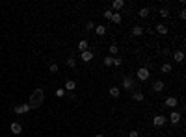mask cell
Segmentation results:
<instances>
[{
  "instance_id": "cell-32",
  "label": "cell",
  "mask_w": 186,
  "mask_h": 137,
  "mask_svg": "<svg viewBox=\"0 0 186 137\" xmlns=\"http://www.w3.org/2000/svg\"><path fill=\"white\" fill-rule=\"evenodd\" d=\"M179 19H180V20H184V19H186V11H184V10H180V13H179Z\"/></svg>"
},
{
  "instance_id": "cell-11",
  "label": "cell",
  "mask_w": 186,
  "mask_h": 137,
  "mask_svg": "<svg viewBox=\"0 0 186 137\" xmlns=\"http://www.w3.org/2000/svg\"><path fill=\"white\" fill-rule=\"evenodd\" d=\"M10 128H11V134H15V135H19L21 132H23V126H21L19 122H11Z\"/></svg>"
},
{
  "instance_id": "cell-26",
  "label": "cell",
  "mask_w": 186,
  "mask_h": 137,
  "mask_svg": "<svg viewBox=\"0 0 186 137\" xmlns=\"http://www.w3.org/2000/svg\"><path fill=\"white\" fill-rule=\"evenodd\" d=\"M114 65H116V67H121V65H123V59H121V57H114Z\"/></svg>"
},
{
  "instance_id": "cell-6",
  "label": "cell",
  "mask_w": 186,
  "mask_h": 137,
  "mask_svg": "<svg viewBox=\"0 0 186 137\" xmlns=\"http://www.w3.org/2000/svg\"><path fill=\"white\" fill-rule=\"evenodd\" d=\"M30 104H19V106H15V109H13V111H15L17 115H21V113H28L30 111Z\"/></svg>"
},
{
  "instance_id": "cell-7",
  "label": "cell",
  "mask_w": 186,
  "mask_h": 137,
  "mask_svg": "<svg viewBox=\"0 0 186 137\" xmlns=\"http://www.w3.org/2000/svg\"><path fill=\"white\" fill-rule=\"evenodd\" d=\"M80 59L84 61V63H90V61L93 59V52H91V50H86V52H80Z\"/></svg>"
},
{
  "instance_id": "cell-30",
  "label": "cell",
  "mask_w": 186,
  "mask_h": 137,
  "mask_svg": "<svg viewBox=\"0 0 186 137\" xmlns=\"http://www.w3.org/2000/svg\"><path fill=\"white\" fill-rule=\"evenodd\" d=\"M86 30H87V32H91V30H95V24H93L91 20H90V22H86Z\"/></svg>"
},
{
  "instance_id": "cell-17",
  "label": "cell",
  "mask_w": 186,
  "mask_h": 137,
  "mask_svg": "<svg viewBox=\"0 0 186 137\" xmlns=\"http://www.w3.org/2000/svg\"><path fill=\"white\" fill-rule=\"evenodd\" d=\"M110 20H112V22L114 24H121V15H119V13H112V19H110Z\"/></svg>"
},
{
  "instance_id": "cell-25",
  "label": "cell",
  "mask_w": 186,
  "mask_h": 137,
  "mask_svg": "<svg viewBox=\"0 0 186 137\" xmlns=\"http://www.w3.org/2000/svg\"><path fill=\"white\" fill-rule=\"evenodd\" d=\"M56 96H58V98H63V96H65V89H56Z\"/></svg>"
},
{
  "instance_id": "cell-31",
  "label": "cell",
  "mask_w": 186,
  "mask_h": 137,
  "mask_svg": "<svg viewBox=\"0 0 186 137\" xmlns=\"http://www.w3.org/2000/svg\"><path fill=\"white\" fill-rule=\"evenodd\" d=\"M50 72H58V63H52L50 65Z\"/></svg>"
},
{
  "instance_id": "cell-18",
  "label": "cell",
  "mask_w": 186,
  "mask_h": 137,
  "mask_svg": "<svg viewBox=\"0 0 186 137\" xmlns=\"http://www.w3.org/2000/svg\"><path fill=\"white\" fill-rule=\"evenodd\" d=\"M156 32L160 33V35H166V33H167V26H166V24H158V26H156Z\"/></svg>"
},
{
  "instance_id": "cell-15",
  "label": "cell",
  "mask_w": 186,
  "mask_h": 137,
  "mask_svg": "<svg viewBox=\"0 0 186 137\" xmlns=\"http://www.w3.org/2000/svg\"><path fill=\"white\" fill-rule=\"evenodd\" d=\"M65 91H73V89H76V83H74L73 80H67L65 82V87H63Z\"/></svg>"
},
{
  "instance_id": "cell-34",
  "label": "cell",
  "mask_w": 186,
  "mask_h": 137,
  "mask_svg": "<svg viewBox=\"0 0 186 137\" xmlns=\"http://www.w3.org/2000/svg\"><path fill=\"white\" fill-rule=\"evenodd\" d=\"M95 137H104V135H103V134H97V135H95Z\"/></svg>"
},
{
  "instance_id": "cell-23",
  "label": "cell",
  "mask_w": 186,
  "mask_h": 137,
  "mask_svg": "<svg viewBox=\"0 0 186 137\" xmlns=\"http://www.w3.org/2000/svg\"><path fill=\"white\" fill-rule=\"evenodd\" d=\"M138 15L141 17V19H145V17H149V10H147V7H141V10H140V13H138Z\"/></svg>"
},
{
  "instance_id": "cell-27",
  "label": "cell",
  "mask_w": 186,
  "mask_h": 137,
  "mask_svg": "<svg viewBox=\"0 0 186 137\" xmlns=\"http://www.w3.org/2000/svg\"><path fill=\"white\" fill-rule=\"evenodd\" d=\"M74 65H76V59H74V57H69V59H67V67H74Z\"/></svg>"
},
{
  "instance_id": "cell-29",
  "label": "cell",
  "mask_w": 186,
  "mask_h": 137,
  "mask_svg": "<svg viewBox=\"0 0 186 137\" xmlns=\"http://www.w3.org/2000/svg\"><path fill=\"white\" fill-rule=\"evenodd\" d=\"M160 17H164V19H166V17H169V11H167L166 7H162V10H160Z\"/></svg>"
},
{
  "instance_id": "cell-12",
  "label": "cell",
  "mask_w": 186,
  "mask_h": 137,
  "mask_svg": "<svg viewBox=\"0 0 186 137\" xmlns=\"http://www.w3.org/2000/svg\"><path fill=\"white\" fill-rule=\"evenodd\" d=\"M87 46H90V43H87L86 39H82V41H78V45H76V48H78V50H80V52H86V50H90V48H87Z\"/></svg>"
},
{
  "instance_id": "cell-20",
  "label": "cell",
  "mask_w": 186,
  "mask_h": 137,
  "mask_svg": "<svg viewBox=\"0 0 186 137\" xmlns=\"http://www.w3.org/2000/svg\"><path fill=\"white\" fill-rule=\"evenodd\" d=\"M132 33H134L136 37H140V35H143V28H141V26H134V28H132Z\"/></svg>"
},
{
  "instance_id": "cell-16",
  "label": "cell",
  "mask_w": 186,
  "mask_h": 137,
  "mask_svg": "<svg viewBox=\"0 0 186 137\" xmlns=\"http://www.w3.org/2000/svg\"><path fill=\"white\" fill-rule=\"evenodd\" d=\"M171 69H173V67H171V63H164L162 67H160L162 74H169V72H171Z\"/></svg>"
},
{
  "instance_id": "cell-21",
  "label": "cell",
  "mask_w": 186,
  "mask_h": 137,
  "mask_svg": "<svg viewBox=\"0 0 186 137\" xmlns=\"http://www.w3.org/2000/svg\"><path fill=\"white\" fill-rule=\"evenodd\" d=\"M93 32H95L97 35H104V33H106V28L101 24V26H95V30H93Z\"/></svg>"
},
{
  "instance_id": "cell-1",
  "label": "cell",
  "mask_w": 186,
  "mask_h": 137,
  "mask_svg": "<svg viewBox=\"0 0 186 137\" xmlns=\"http://www.w3.org/2000/svg\"><path fill=\"white\" fill-rule=\"evenodd\" d=\"M43 100H45V93H43V89H35L32 95H30V100H28V104H30V108H39V106L43 104Z\"/></svg>"
},
{
  "instance_id": "cell-14",
  "label": "cell",
  "mask_w": 186,
  "mask_h": 137,
  "mask_svg": "<svg viewBox=\"0 0 186 137\" xmlns=\"http://www.w3.org/2000/svg\"><path fill=\"white\" fill-rule=\"evenodd\" d=\"M108 93H110V96H114V98H117V96L121 95V89L114 85V87H110V91H108Z\"/></svg>"
},
{
  "instance_id": "cell-8",
  "label": "cell",
  "mask_w": 186,
  "mask_h": 137,
  "mask_svg": "<svg viewBox=\"0 0 186 137\" xmlns=\"http://www.w3.org/2000/svg\"><path fill=\"white\" fill-rule=\"evenodd\" d=\"M123 6H125V2H123V0H114V2H112V11L117 13L119 10H123Z\"/></svg>"
},
{
  "instance_id": "cell-13",
  "label": "cell",
  "mask_w": 186,
  "mask_h": 137,
  "mask_svg": "<svg viewBox=\"0 0 186 137\" xmlns=\"http://www.w3.org/2000/svg\"><path fill=\"white\" fill-rule=\"evenodd\" d=\"M173 59L177 61V63H183V61H184V52H183V50L173 52Z\"/></svg>"
},
{
  "instance_id": "cell-5",
  "label": "cell",
  "mask_w": 186,
  "mask_h": 137,
  "mask_svg": "<svg viewBox=\"0 0 186 137\" xmlns=\"http://www.w3.org/2000/svg\"><path fill=\"white\" fill-rule=\"evenodd\" d=\"M123 89H127V91H130V89H134V80H132L130 76H125L123 78Z\"/></svg>"
},
{
  "instance_id": "cell-10",
  "label": "cell",
  "mask_w": 186,
  "mask_h": 137,
  "mask_svg": "<svg viewBox=\"0 0 186 137\" xmlns=\"http://www.w3.org/2000/svg\"><path fill=\"white\" fill-rule=\"evenodd\" d=\"M164 82H160V80H156V82H153V91L154 93H160V91H164Z\"/></svg>"
},
{
  "instance_id": "cell-2",
  "label": "cell",
  "mask_w": 186,
  "mask_h": 137,
  "mask_svg": "<svg viewBox=\"0 0 186 137\" xmlns=\"http://www.w3.org/2000/svg\"><path fill=\"white\" fill-rule=\"evenodd\" d=\"M149 76H151V72H149L147 67H141V69H138V72H136V78H138L140 82H147Z\"/></svg>"
},
{
  "instance_id": "cell-19",
  "label": "cell",
  "mask_w": 186,
  "mask_h": 137,
  "mask_svg": "<svg viewBox=\"0 0 186 137\" xmlns=\"http://www.w3.org/2000/svg\"><path fill=\"white\" fill-rule=\"evenodd\" d=\"M132 98H134L136 102H141V100H143V93H141V91H134V95H132Z\"/></svg>"
},
{
  "instance_id": "cell-28",
  "label": "cell",
  "mask_w": 186,
  "mask_h": 137,
  "mask_svg": "<svg viewBox=\"0 0 186 137\" xmlns=\"http://www.w3.org/2000/svg\"><path fill=\"white\" fill-rule=\"evenodd\" d=\"M112 13H114L112 10H106V11L103 13V17H104V19H112Z\"/></svg>"
},
{
  "instance_id": "cell-33",
  "label": "cell",
  "mask_w": 186,
  "mask_h": 137,
  "mask_svg": "<svg viewBox=\"0 0 186 137\" xmlns=\"http://www.w3.org/2000/svg\"><path fill=\"white\" fill-rule=\"evenodd\" d=\"M128 137H140V134H138V132H130V134H128Z\"/></svg>"
},
{
  "instance_id": "cell-3",
  "label": "cell",
  "mask_w": 186,
  "mask_h": 137,
  "mask_svg": "<svg viewBox=\"0 0 186 137\" xmlns=\"http://www.w3.org/2000/svg\"><path fill=\"white\" fill-rule=\"evenodd\" d=\"M166 122H167V117H164L162 113H160V115H154V117H153V126H156V128H162Z\"/></svg>"
},
{
  "instance_id": "cell-24",
  "label": "cell",
  "mask_w": 186,
  "mask_h": 137,
  "mask_svg": "<svg viewBox=\"0 0 186 137\" xmlns=\"http://www.w3.org/2000/svg\"><path fill=\"white\" fill-rule=\"evenodd\" d=\"M108 50H110V54H112V57H114V56H116V54H117V50H119V46H117V45H110V48H108Z\"/></svg>"
},
{
  "instance_id": "cell-9",
  "label": "cell",
  "mask_w": 186,
  "mask_h": 137,
  "mask_svg": "<svg viewBox=\"0 0 186 137\" xmlns=\"http://www.w3.org/2000/svg\"><path fill=\"white\" fill-rule=\"evenodd\" d=\"M177 104H179V100H177L175 96H167L166 102H164V106H167V108H175Z\"/></svg>"
},
{
  "instance_id": "cell-22",
  "label": "cell",
  "mask_w": 186,
  "mask_h": 137,
  "mask_svg": "<svg viewBox=\"0 0 186 137\" xmlns=\"http://www.w3.org/2000/svg\"><path fill=\"white\" fill-rule=\"evenodd\" d=\"M103 63L106 65V67H112V65H114V57L112 56H106L104 59H103Z\"/></svg>"
},
{
  "instance_id": "cell-4",
  "label": "cell",
  "mask_w": 186,
  "mask_h": 137,
  "mask_svg": "<svg viewBox=\"0 0 186 137\" xmlns=\"http://www.w3.org/2000/svg\"><path fill=\"white\" fill-rule=\"evenodd\" d=\"M180 119H183V115H180L179 111H171V113H169V117H167V121H169L171 124H179Z\"/></svg>"
}]
</instances>
